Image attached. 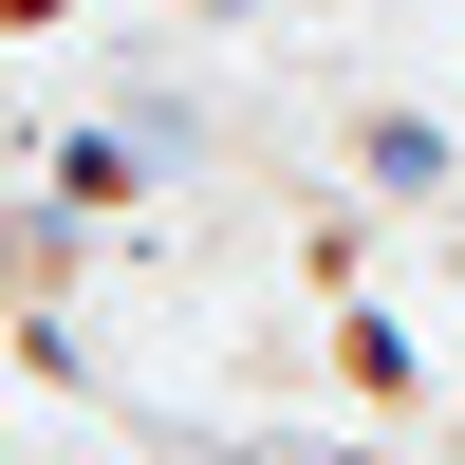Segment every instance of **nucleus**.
Returning <instances> with one entry per match:
<instances>
[{"mask_svg":"<svg viewBox=\"0 0 465 465\" xmlns=\"http://www.w3.org/2000/svg\"><path fill=\"white\" fill-rule=\"evenodd\" d=\"M56 19H74V0H0V37H56Z\"/></svg>","mask_w":465,"mask_h":465,"instance_id":"obj_1","label":"nucleus"}]
</instances>
